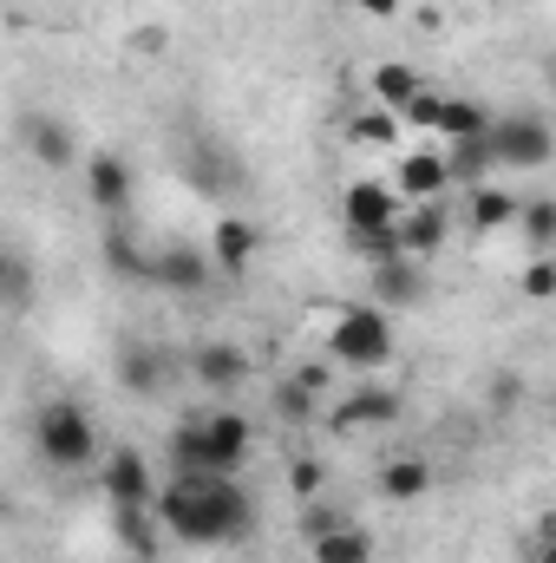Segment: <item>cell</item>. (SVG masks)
Returning a JSON list of instances; mask_svg holds the SVG:
<instances>
[{"label":"cell","instance_id":"8fae6325","mask_svg":"<svg viewBox=\"0 0 556 563\" xmlns=\"http://www.w3.org/2000/svg\"><path fill=\"white\" fill-rule=\"evenodd\" d=\"M407 413V400L393 394V387H354L341 407H334V426L341 432H354V426H393Z\"/></svg>","mask_w":556,"mask_h":563},{"label":"cell","instance_id":"d590c367","mask_svg":"<svg viewBox=\"0 0 556 563\" xmlns=\"http://www.w3.org/2000/svg\"><path fill=\"white\" fill-rule=\"evenodd\" d=\"M537 538H544V544L556 551V511H544V525H537Z\"/></svg>","mask_w":556,"mask_h":563},{"label":"cell","instance_id":"ac0fdd59","mask_svg":"<svg viewBox=\"0 0 556 563\" xmlns=\"http://www.w3.org/2000/svg\"><path fill=\"white\" fill-rule=\"evenodd\" d=\"M432 492V465L425 459H393L387 472H380V498H393V505H413Z\"/></svg>","mask_w":556,"mask_h":563},{"label":"cell","instance_id":"8992f818","mask_svg":"<svg viewBox=\"0 0 556 563\" xmlns=\"http://www.w3.org/2000/svg\"><path fill=\"white\" fill-rule=\"evenodd\" d=\"M99 492L112 498V511H132V505H157V478H151V459L132 445H112L105 465H99Z\"/></svg>","mask_w":556,"mask_h":563},{"label":"cell","instance_id":"f546056e","mask_svg":"<svg viewBox=\"0 0 556 563\" xmlns=\"http://www.w3.org/2000/svg\"><path fill=\"white\" fill-rule=\"evenodd\" d=\"M518 288H524L531 301H551V295H556V263H551V256L524 263V276H518Z\"/></svg>","mask_w":556,"mask_h":563},{"label":"cell","instance_id":"836d02e7","mask_svg":"<svg viewBox=\"0 0 556 563\" xmlns=\"http://www.w3.org/2000/svg\"><path fill=\"white\" fill-rule=\"evenodd\" d=\"M524 563H556V551L544 544V538H531V544H524Z\"/></svg>","mask_w":556,"mask_h":563},{"label":"cell","instance_id":"8d00e7d4","mask_svg":"<svg viewBox=\"0 0 556 563\" xmlns=\"http://www.w3.org/2000/svg\"><path fill=\"white\" fill-rule=\"evenodd\" d=\"M551 86H556V66H551Z\"/></svg>","mask_w":556,"mask_h":563},{"label":"cell","instance_id":"1f68e13d","mask_svg":"<svg viewBox=\"0 0 556 563\" xmlns=\"http://www.w3.org/2000/svg\"><path fill=\"white\" fill-rule=\"evenodd\" d=\"M354 7H360L367 20H393V13H400V0H354Z\"/></svg>","mask_w":556,"mask_h":563},{"label":"cell","instance_id":"30bf717a","mask_svg":"<svg viewBox=\"0 0 556 563\" xmlns=\"http://www.w3.org/2000/svg\"><path fill=\"white\" fill-rule=\"evenodd\" d=\"M210 256H216L223 276H243V269L263 256V230H256L249 217H223V223L210 230Z\"/></svg>","mask_w":556,"mask_h":563},{"label":"cell","instance_id":"7402d4cb","mask_svg":"<svg viewBox=\"0 0 556 563\" xmlns=\"http://www.w3.org/2000/svg\"><path fill=\"white\" fill-rule=\"evenodd\" d=\"M26 144H33V157H40V164H53V170H66V164H73V132H66L59 119H33V125H26Z\"/></svg>","mask_w":556,"mask_h":563},{"label":"cell","instance_id":"2e32d148","mask_svg":"<svg viewBox=\"0 0 556 563\" xmlns=\"http://www.w3.org/2000/svg\"><path fill=\"white\" fill-rule=\"evenodd\" d=\"M197 380L203 387H243V374H249V361H243V347H230V341H210V347H197Z\"/></svg>","mask_w":556,"mask_h":563},{"label":"cell","instance_id":"3957f363","mask_svg":"<svg viewBox=\"0 0 556 563\" xmlns=\"http://www.w3.org/2000/svg\"><path fill=\"white\" fill-rule=\"evenodd\" d=\"M327 354L354 374H380L393 361V321L387 308H341L327 328Z\"/></svg>","mask_w":556,"mask_h":563},{"label":"cell","instance_id":"f1b7e54d","mask_svg":"<svg viewBox=\"0 0 556 563\" xmlns=\"http://www.w3.org/2000/svg\"><path fill=\"white\" fill-rule=\"evenodd\" d=\"M400 125H419V132H438V125H445V99H438V92H419L413 106L400 112Z\"/></svg>","mask_w":556,"mask_h":563},{"label":"cell","instance_id":"9a60e30c","mask_svg":"<svg viewBox=\"0 0 556 563\" xmlns=\"http://www.w3.org/2000/svg\"><path fill=\"white\" fill-rule=\"evenodd\" d=\"M438 243H445V210H438V203H413V210L400 217V250L419 263V256H432Z\"/></svg>","mask_w":556,"mask_h":563},{"label":"cell","instance_id":"277c9868","mask_svg":"<svg viewBox=\"0 0 556 563\" xmlns=\"http://www.w3.org/2000/svg\"><path fill=\"white\" fill-rule=\"evenodd\" d=\"M33 439H40V459L59 465V472H79V465L99 459V426H92L86 407H73V400H46L40 420H33Z\"/></svg>","mask_w":556,"mask_h":563},{"label":"cell","instance_id":"6da1fadb","mask_svg":"<svg viewBox=\"0 0 556 563\" xmlns=\"http://www.w3.org/2000/svg\"><path fill=\"white\" fill-rule=\"evenodd\" d=\"M157 518L170 538L184 544H236L256 511H249V492L223 472H177L164 492H157Z\"/></svg>","mask_w":556,"mask_h":563},{"label":"cell","instance_id":"4316f807","mask_svg":"<svg viewBox=\"0 0 556 563\" xmlns=\"http://www.w3.org/2000/svg\"><path fill=\"white\" fill-rule=\"evenodd\" d=\"M518 230H524V243H537V250H556V197H537V203H524Z\"/></svg>","mask_w":556,"mask_h":563},{"label":"cell","instance_id":"ffe728a7","mask_svg":"<svg viewBox=\"0 0 556 563\" xmlns=\"http://www.w3.org/2000/svg\"><path fill=\"white\" fill-rule=\"evenodd\" d=\"M314 563H374V544H367V531L334 525V531L314 538Z\"/></svg>","mask_w":556,"mask_h":563},{"label":"cell","instance_id":"74e56055","mask_svg":"<svg viewBox=\"0 0 556 563\" xmlns=\"http://www.w3.org/2000/svg\"><path fill=\"white\" fill-rule=\"evenodd\" d=\"M551 420H556V407H551Z\"/></svg>","mask_w":556,"mask_h":563},{"label":"cell","instance_id":"d6986e66","mask_svg":"<svg viewBox=\"0 0 556 563\" xmlns=\"http://www.w3.org/2000/svg\"><path fill=\"white\" fill-rule=\"evenodd\" d=\"M157 531H164L157 505H132V511H119V544H125L132 558H157Z\"/></svg>","mask_w":556,"mask_h":563},{"label":"cell","instance_id":"4fadbf2b","mask_svg":"<svg viewBox=\"0 0 556 563\" xmlns=\"http://www.w3.org/2000/svg\"><path fill=\"white\" fill-rule=\"evenodd\" d=\"M321 387H327V374H321V367H294V374H288V380L276 387L281 420L308 426V420H314V407H321Z\"/></svg>","mask_w":556,"mask_h":563},{"label":"cell","instance_id":"4dcf8cb0","mask_svg":"<svg viewBox=\"0 0 556 563\" xmlns=\"http://www.w3.org/2000/svg\"><path fill=\"white\" fill-rule=\"evenodd\" d=\"M288 485H294V498H314V492L327 485V472H321L314 459H294V465H288Z\"/></svg>","mask_w":556,"mask_h":563},{"label":"cell","instance_id":"ba28073f","mask_svg":"<svg viewBox=\"0 0 556 563\" xmlns=\"http://www.w3.org/2000/svg\"><path fill=\"white\" fill-rule=\"evenodd\" d=\"M86 197L119 223V217L132 210V164H125V157H112V151H99V157L86 164Z\"/></svg>","mask_w":556,"mask_h":563},{"label":"cell","instance_id":"5b68a950","mask_svg":"<svg viewBox=\"0 0 556 563\" xmlns=\"http://www.w3.org/2000/svg\"><path fill=\"white\" fill-rule=\"evenodd\" d=\"M491 164H504V170H544V164H556V132L544 119H531V112L498 119L491 125Z\"/></svg>","mask_w":556,"mask_h":563},{"label":"cell","instance_id":"44dd1931","mask_svg":"<svg viewBox=\"0 0 556 563\" xmlns=\"http://www.w3.org/2000/svg\"><path fill=\"white\" fill-rule=\"evenodd\" d=\"M374 288H380V301H387V308H400V301H419V295H425V276H419L413 256H400V263L374 269Z\"/></svg>","mask_w":556,"mask_h":563},{"label":"cell","instance_id":"484cf974","mask_svg":"<svg viewBox=\"0 0 556 563\" xmlns=\"http://www.w3.org/2000/svg\"><path fill=\"white\" fill-rule=\"evenodd\" d=\"M157 374H164V361H157L151 347H125V361H119V380H125L132 394H157Z\"/></svg>","mask_w":556,"mask_h":563},{"label":"cell","instance_id":"52a82bcc","mask_svg":"<svg viewBox=\"0 0 556 563\" xmlns=\"http://www.w3.org/2000/svg\"><path fill=\"white\" fill-rule=\"evenodd\" d=\"M210 269H216V256H203V250H190V243H164V250H151L144 282H157V288H170V295H197V288H210Z\"/></svg>","mask_w":556,"mask_h":563},{"label":"cell","instance_id":"e0dca14e","mask_svg":"<svg viewBox=\"0 0 556 563\" xmlns=\"http://www.w3.org/2000/svg\"><path fill=\"white\" fill-rule=\"evenodd\" d=\"M374 92H380L387 112H407L419 92H425V73H413L407 59H387V66H374Z\"/></svg>","mask_w":556,"mask_h":563},{"label":"cell","instance_id":"cb8c5ba5","mask_svg":"<svg viewBox=\"0 0 556 563\" xmlns=\"http://www.w3.org/2000/svg\"><path fill=\"white\" fill-rule=\"evenodd\" d=\"M445 170H452V177H465V184H485V170H491V132H485V139H452Z\"/></svg>","mask_w":556,"mask_h":563},{"label":"cell","instance_id":"e575fe53","mask_svg":"<svg viewBox=\"0 0 556 563\" xmlns=\"http://www.w3.org/2000/svg\"><path fill=\"white\" fill-rule=\"evenodd\" d=\"M7 295H13V301L26 295V269H20V263H7Z\"/></svg>","mask_w":556,"mask_h":563},{"label":"cell","instance_id":"9c48e42d","mask_svg":"<svg viewBox=\"0 0 556 563\" xmlns=\"http://www.w3.org/2000/svg\"><path fill=\"white\" fill-rule=\"evenodd\" d=\"M341 217H347V230H400L407 203H400L387 184H354V190L341 197Z\"/></svg>","mask_w":556,"mask_h":563},{"label":"cell","instance_id":"5bb4252c","mask_svg":"<svg viewBox=\"0 0 556 563\" xmlns=\"http://www.w3.org/2000/svg\"><path fill=\"white\" fill-rule=\"evenodd\" d=\"M400 190L413 197V203H438V190L452 184V170H445V157H432V151H413V157H400Z\"/></svg>","mask_w":556,"mask_h":563},{"label":"cell","instance_id":"7c38bea8","mask_svg":"<svg viewBox=\"0 0 556 563\" xmlns=\"http://www.w3.org/2000/svg\"><path fill=\"white\" fill-rule=\"evenodd\" d=\"M465 217H471V230H511V223L524 217V197H511V190H498V184H471Z\"/></svg>","mask_w":556,"mask_h":563},{"label":"cell","instance_id":"603a6c76","mask_svg":"<svg viewBox=\"0 0 556 563\" xmlns=\"http://www.w3.org/2000/svg\"><path fill=\"white\" fill-rule=\"evenodd\" d=\"M491 125H498V119H491L478 99H445V125H438L445 139H485Z\"/></svg>","mask_w":556,"mask_h":563},{"label":"cell","instance_id":"7a4b0ae2","mask_svg":"<svg viewBox=\"0 0 556 563\" xmlns=\"http://www.w3.org/2000/svg\"><path fill=\"white\" fill-rule=\"evenodd\" d=\"M243 459H249V420L230 413V407H216L203 420H184L170 432V465L177 472H223V478H236Z\"/></svg>","mask_w":556,"mask_h":563},{"label":"cell","instance_id":"83f0119b","mask_svg":"<svg viewBox=\"0 0 556 563\" xmlns=\"http://www.w3.org/2000/svg\"><path fill=\"white\" fill-rule=\"evenodd\" d=\"M393 132H400V112H387V106H374V112H360V119H354V139H360V144H387Z\"/></svg>","mask_w":556,"mask_h":563},{"label":"cell","instance_id":"d6a6232c","mask_svg":"<svg viewBox=\"0 0 556 563\" xmlns=\"http://www.w3.org/2000/svg\"><path fill=\"white\" fill-rule=\"evenodd\" d=\"M132 46H138V53H164V33H157V26H144V33H132Z\"/></svg>","mask_w":556,"mask_h":563},{"label":"cell","instance_id":"d4e9b609","mask_svg":"<svg viewBox=\"0 0 556 563\" xmlns=\"http://www.w3.org/2000/svg\"><path fill=\"white\" fill-rule=\"evenodd\" d=\"M347 250L354 256H367L374 269H387V263H400L407 250H400V230H347Z\"/></svg>","mask_w":556,"mask_h":563}]
</instances>
